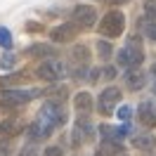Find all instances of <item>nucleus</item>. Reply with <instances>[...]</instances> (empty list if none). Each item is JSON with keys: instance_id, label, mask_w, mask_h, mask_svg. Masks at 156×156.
<instances>
[{"instance_id": "24", "label": "nucleus", "mask_w": 156, "mask_h": 156, "mask_svg": "<svg viewBox=\"0 0 156 156\" xmlns=\"http://www.w3.org/2000/svg\"><path fill=\"white\" fill-rule=\"evenodd\" d=\"M19 78H21V73H10V76H2V78H0V85H14Z\"/></svg>"}, {"instance_id": "25", "label": "nucleus", "mask_w": 156, "mask_h": 156, "mask_svg": "<svg viewBox=\"0 0 156 156\" xmlns=\"http://www.w3.org/2000/svg\"><path fill=\"white\" fill-rule=\"evenodd\" d=\"M45 156H64V151H62L59 147H48V149H45Z\"/></svg>"}, {"instance_id": "31", "label": "nucleus", "mask_w": 156, "mask_h": 156, "mask_svg": "<svg viewBox=\"0 0 156 156\" xmlns=\"http://www.w3.org/2000/svg\"><path fill=\"white\" fill-rule=\"evenodd\" d=\"M147 2H154V0H147Z\"/></svg>"}, {"instance_id": "3", "label": "nucleus", "mask_w": 156, "mask_h": 156, "mask_svg": "<svg viewBox=\"0 0 156 156\" xmlns=\"http://www.w3.org/2000/svg\"><path fill=\"white\" fill-rule=\"evenodd\" d=\"M142 59H144V52H142V45H140V38H137V36H133L123 48L118 50V64L126 69V71L140 69Z\"/></svg>"}, {"instance_id": "1", "label": "nucleus", "mask_w": 156, "mask_h": 156, "mask_svg": "<svg viewBox=\"0 0 156 156\" xmlns=\"http://www.w3.org/2000/svg\"><path fill=\"white\" fill-rule=\"evenodd\" d=\"M64 121H66V116H64L62 104L55 99H48L43 104V109L38 111L36 121L29 126V142H40V140L50 137L55 133V128H59Z\"/></svg>"}, {"instance_id": "28", "label": "nucleus", "mask_w": 156, "mask_h": 156, "mask_svg": "<svg viewBox=\"0 0 156 156\" xmlns=\"http://www.w3.org/2000/svg\"><path fill=\"white\" fill-rule=\"evenodd\" d=\"M147 14H149V17H154V19H156V10H154V7H151V5L147 7Z\"/></svg>"}, {"instance_id": "15", "label": "nucleus", "mask_w": 156, "mask_h": 156, "mask_svg": "<svg viewBox=\"0 0 156 156\" xmlns=\"http://www.w3.org/2000/svg\"><path fill=\"white\" fill-rule=\"evenodd\" d=\"M133 147L140 149V151H151V149L156 147V137L149 135V133H144V135H135V137H133Z\"/></svg>"}, {"instance_id": "13", "label": "nucleus", "mask_w": 156, "mask_h": 156, "mask_svg": "<svg viewBox=\"0 0 156 156\" xmlns=\"http://www.w3.org/2000/svg\"><path fill=\"white\" fill-rule=\"evenodd\" d=\"M26 55L29 57H55V48L50 45V43H33L26 48Z\"/></svg>"}, {"instance_id": "7", "label": "nucleus", "mask_w": 156, "mask_h": 156, "mask_svg": "<svg viewBox=\"0 0 156 156\" xmlns=\"http://www.w3.org/2000/svg\"><path fill=\"white\" fill-rule=\"evenodd\" d=\"M118 102H121V90H118V88H104L102 92H99V99H97V109H99V114H104V116H111Z\"/></svg>"}, {"instance_id": "6", "label": "nucleus", "mask_w": 156, "mask_h": 156, "mask_svg": "<svg viewBox=\"0 0 156 156\" xmlns=\"http://www.w3.org/2000/svg\"><path fill=\"white\" fill-rule=\"evenodd\" d=\"M123 29H126V17L118 10L107 12L104 19L99 21V33H102L104 38H118V36L123 33Z\"/></svg>"}, {"instance_id": "2", "label": "nucleus", "mask_w": 156, "mask_h": 156, "mask_svg": "<svg viewBox=\"0 0 156 156\" xmlns=\"http://www.w3.org/2000/svg\"><path fill=\"white\" fill-rule=\"evenodd\" d=\"M43 92L36 88L31 90H19V88H7L0 92V109H5V111H14L17 107H21V104H26V102H31V99L40 97Z\"/></svg>"}, {"instance_id": "5", "label": "nucleus", "mask_w": 156, "mask_h": 156, "mask_svg": "<svg viewBox=\"0 0 156 156\" xmlns=\"http://www.w3.org/2000/svg\"><path fill=\"white\" fill-rule=\"evenodd\" d=\"M36 73H38V78H43V80L57 83V80H62V78H66L69 66H66V62H62V59H57V57H50V59H45V62L38 66Z\"/></svg>"}, {"instance_id": "17", "label": "nucleus", "mask_w": 156, "mask_h": 156, "mask_svg": "<svg viewBox=\"0 0 156 156\" xmlns=\"http://www.w3.org/2000/svg\"><path fill=\"white\" fill-rule=\"evenodd\" d=\"M116 151H121V144H116V142H102V144L97 147V151H95V156H116Z\"/></svg>"}, {"instance_id": "11", "label": "nucleus", "mask_w": 156, "mask_h": 156, "mask_svg": "<svg viewBox=\"0 0 156 156\" xmlns=\"http://www.w3.org/2000/svg\"><path fill=\"white\" fill-rule=\"evenodd\" d=\"M78 33V26L76 24H59V26H55V29L50 31V38L55 40V43H69V40H73Z\"/></svg>"}, {"instance_id": "10", "label": "nucleus", "mask_w": 156, "mask_h": 156, "mask_svg": "<svg viewBox=\"0 0 156 156\" xmlns=\"http://www.w3.org/2000/svg\"><path fill=\"white\" fill-rule=\"evenodd\" d=\"M137 114H140V123L144 128H154L156 126V97L144 99L137 109Z\"/></svg>"}, {"instance_id": "18", "label": "nucleus", "mask_w": 156, "mask_h": 156, "mask_svg": "<svg viewBox=\"0 0 156 156\" xmlns=\"http://www.w3.org/2000/svg\"><path fill=\"white\" fill-rule=\"evenodd\" d=\"M144 36L156 43V19L149 17V14H147V19H144Z\"/></svg>"}, {"instance_id": "26", "label": "nucleus", "mask_w": 156, "mask_h": 156, "mask_svg": "<svg viewBox=\"0 0 156 156\" xmlns=\"http://www.w3.org/2000/svg\"><path fill=\"white\" fill-rule=\"evenodd\" d=\"M102 76L107 78V80H111V78H116V69H114V66H107L104 71H102Z\"/></svg>"}, {"instance_id": "20", "label": "nucleus", "mask_w": 156, "mask_h": 156, "mask_svg": "<svg viewBox=\"0 0 156 156\" xmlns=\"http://www.w3.org/2000/svg\"><path fill=\"white\" fill-rule=\"evenodd\" d=\"M97 52H99V57L107 62V59L111 57V45H109L107 40H99V43H97Z\"/></svg>"}, {"instance_id": "14", "label": "nucleus", "mask_w": 156, "mask_h": 156, "mask_svg": "<svg viewBox=\"0 0 156 156\" xmlns=\"http://www.w3.org/2000/svg\"><path fill=\"white\" fill-rule=\"evenodd\" d=\"M126 83L130 90H142L147 83V76L140 71V69H130V71H126Z\"/></svg>"}, {"instance_id": "23", "label": "nucleus", "mask_w": 156, "mask_h": 156, "mask_svg": "<svg viewBox=\"0 0 156 156\" xmlns=\"http://www.w3.org/2000/svg\"><path fill=\"white\" fill-rule=\"evenodd\" d=\"M116 116L121 118V121H126V123H128V121L133 118V109L126 104V107H121V109H118V114H116Z\"/></svg>"}, {"instance_id": "16", "label": "nucleus", "mask_w": 156, "mask_h": 156, "mask_svg": "<svg viewBox=\"0 0 156 156\" xmlns=\"http://www.w3.org/2000/svg\"><path fill=\"white\" fill-rule=\"evenodd\" d=\"M19 121L17 118H5L2 123H0V135L2 137H10V135H17L19 133Z\"/></svg>"}, {"instance_id": "12", "label": "nucleus", "mask_w": 156, "mask_h": 156, "mask_svg": "<svg viewBox=\"0 0 156 156\" xmlns=\"http://www.w3.org/2000/svg\"><path fill=\"white\" fill-rule=\"evenodd\" d=\"M73 109H76L78 116H90V111H92V95L85 92V90H80L73 95Z\"/></svg>"}, {"instance_id": "4", "label": "nucleus", "mask_w": 156, "mask_h": 156, "mask_svg": "<svg viewBox=\"0 0 156 156\" xmlns=\"http://www.w3.org/2000/svg\"><path fill=\"white\" fill-rule=\"evenodd\" d=\"M69 57H71L69 71L73 73L76 80H83V78L88 76V71H90V50L85 48V45H73V50H71Z\"/></svg>"}, {"instance_id": "27", "label": "nucleus", "mask_w": 156, "mask_h": 156, "mask_svg": "<svg viewBox=\"0 0 156 156\" xmlns=\"http://www.w3.org/2000/svg\"><path fill=\"white\" fill-rule=\"evenodd\" d=\"M0 156H10V142H0Z\"/></svg>"}, {"instance_id": "30", "label": "nucleus", "mask_w": 156, "mask_h": 156, "mask_svg": "<svg viewBox=\"0 0 156 156\" xmlns=\"http://www.w3.org/2000/svg\"><path fill=\"white\" fill-rule=\"evenodd\" d=\"M154 95H156V66H154Z\"/></svg>"}, {"instance_id": "29", "label": "nucleus", "mask_w": 156, "mask_h": 156, "mask_svg": "<svg viewBox=\"0 0 156 156\" xmlns=\"http://www.w3.org/2000/svg\"><path fill=\"white\" fill-rule=\"evenodd\" d=\"M104 2H114V5H123L126 0H104Z\"/></svg>"}, {"instance_id": "21", "label": "nucleus", "mask_w": 156, "mask_h": 156, "mask_svg": "<svg viewBox=\"0 0 156 156\" xmlns=\"http://www.w3.org/2000/svg\"><path fill=\"white\" fill-rule=\"evenodd\" d=\"M12 66H17V57L10 55V52H7V55H2V59H0V69H5V71H7V69H12Z\"/></svg>"}, {"instance_id": "9", "label": "nucleus", "mask_w": 156, "mask_h": 156, "mask_svg": "<svg viewBox=\"0 0 156 156\" xmlns=\"http://www.w3.org/2000/svg\"><path fill=\"white\" fill-rule=\"evenodd\" d=\"M92 126L85 116H78V121L73 123V130H71V147H80L83 142H90L92 140Z\"/></svg>"}, {"instance_id": "8", "label": "nucleus", "mask_w": 156, "mask_h": 156, "mask_svg": "<svg viewBox=\"0 0 156 156\" xmlns=\"http://www.w3.org/2000/svg\"><path fill=\"white\" fill-rule=\"evenodd\" d=\"M71 19L76 26L80 29H90V26H95V21H97V10L92 7V5H76L73 12H71Z\"/></svg>"}, {"instance_id": "19", "label": "nucleus", "mask_w": 156, "mask_h": 156, "mask_svg": "<svg viewBox=\"0 0 156 156\" xmlns=\"http://www.w3.org/2000/svg\"><path fill=\"white\" fill-rule=\"evenodd\" d=\"M12 43H14V38H12V31H10V29H5V26H0V48L10 50V48H12Z\"/></svg>"}, {"instance_id": "22", "label": "nucleus", "mask_w": 156, "mask_h": 156, "mask_svg": "<svg viewBox=\"0 0 156 156\" xmlns=\"http://www.w3.org/2000/svg\"><path fill=\"white\" fill-rule=\"evenodd\" d=\"M19 156H38V147H36V142H29V144L21 149Z\"/></svg>"}]
</instances>
